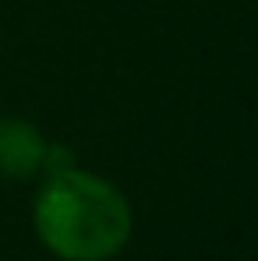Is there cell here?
Here are the masks:
<instances>
[{"mask_svg":"<svg viewBox=\"0 0 258 261\" xmlns=\"http://www.w3.org/2000/svg\"><path fill=\"white\" fill-rule=\"evenodd\" d=\"M36 233L64 261H106L131 237V208L124 194L75 166L50 170L36 194Z\"/></svg>","mask_w":258,"mask_h":261,"instance_id":"cell-1","label":"cell"},{"mask_svg":"<svg viewBox=\"0 0 258 261\" xmlns=\"http://www.w3.org/2000/svg\"><path fill=\"white\" fill-rule=\"evenodd\" d=\"M46 163V141L18 117H0V176L25 180Z\"/></svg>","mask_w":258,"mask_h":261,"instance_id":"cell-2","label":"cell"}]
</instances>
